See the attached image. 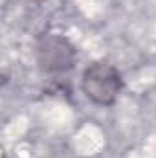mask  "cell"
Listing matches in <instances>:
<instances>
[{
  "label": "cell",
  "instance_id": "cell-1",
  "mask_svg": "<svg viewBox=\"0 0 156 158\" xmlns=\"http://www.w3.org/2000/svg\"><path fill=\"white\" fill-rule=\"evenodd\" d=\"M81 90L90 103L97 107H112L123 90L121 72L107 61H94L83 70Z\"/></svg>",
  "mask_w": 156,
  "mask_h": 158
},
{
  "label": "cell",
  "instance_id": "cell-2",
  "mask_svg": "<svg viewBox=\"0 0 156 158\" xmlns=\"http://www.w3.org/2000/svg\"><path fill=\"white\" fill-rule=\"evenodd\" d=\"M39 68L46 74L68 72L76 66L77 50L76 46L59 33H42L35 46Z\"/></svg>",
  "mask_w": 156,
  "mask_h": 158
}]
</instances>
